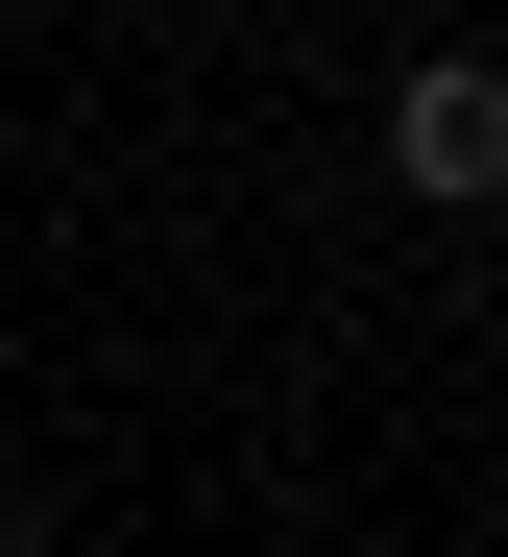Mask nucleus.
<instances>
[{
  "label": "nucleus",
  "mask_w": 508,
  "mask_h": 557,
  "mask_svg": "<svg viewBox=\"0 0 508 557\" xmlns=\"http://www.w3.org/2000/svg\"><path fill=\"white\" fill-rule=\"evenodd\" d=\"M0 557H49V533H25V509H0Z\"/></svg>",
  "instance_id": "2"
},
{
  "label": "nucleus",
  "mask_w": 508,
  "mask_h": 557,
  "mask_svg": "<svg viewBox=\"0 0 508 557\" xmlns=\"http://www.w3.org/2000/svg\"><path fill=\"white\" fill-rule=\"evenodd\" d=\"M387 195H436V219L508 195V73H484V49H412V98H387Z\"/></svg>",
  "instance_id": "1"
}]
</instances>
